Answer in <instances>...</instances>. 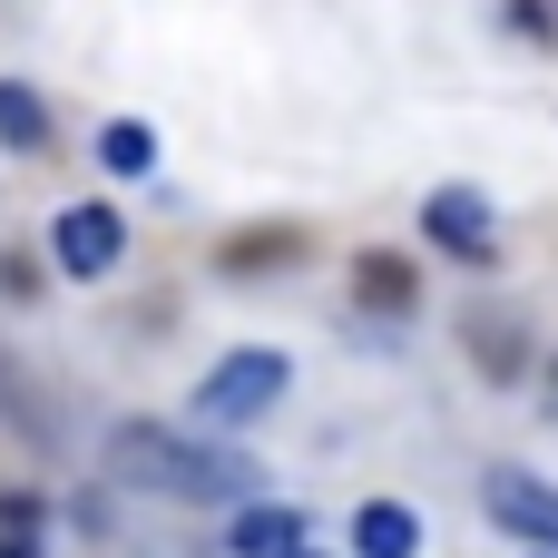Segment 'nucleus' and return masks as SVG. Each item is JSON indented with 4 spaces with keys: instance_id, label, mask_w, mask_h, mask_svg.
Returning <instances> with one entry per match:
<instances>
[{
    "instance_id": "obj_1",
    "label": "nucleus",
    "mask_w": 558,
    "mask_h": 558,
    "mask_svg": "<svg viewBox=\"0 0 558 558\" xmlns=\"http://www.w3.org/2000/svg\"><path fill=\"white\" fill-rule=\"evenodd\" d=\"M98 461H108L118 490H147V500H177V510H245V500H265V461H245L235 441H216L196 422H108Z\"/></svg>"
},
{
    "instance_id": "obj_2",
    "label": "nucleus",
    "mask_w": 558,
    "mask_h": 558,
    "mask_svg": "<svg viewBox=\"0 0 558 558\" xmlns=\"http://www.w3.org/2000/svg\"><path fill=\"white\" fill-rule=\"evenodd\" d=\"M284 392H294V363H284L275 343H245V353H226V363L196 373L186 422H206V432H245V422H265Z\"/></svg>"
},
{
    "instance_id": "obj_3",
    "label": "nucleus",
    "mask_w": 558,
    "mask_h": 558,
    "mask_svg": "<svg viewBox=\"0 0 558 558\" xmlns=\"http://www.w3.org/2000/svg\"><path fill=\"white\" fill-rule=\"evenodd\" d=\"M481 510H490V530H510L520 549H558V481H539V471L490 461V471H481Z\"/></svg>"
},
{
    "instance_id": "obj_4",
    "label": "nucleus",
    "mask_w": 558,
    "mask_h": 558,
    "mask_svg": "<svg viewBox=\"0 0 558 558\" xmlns=\"http://www.w3.org/2000/svg\"><path fill=\"white\" fill-rule=\"evenodd\" d=\"M49 255H59V275H69V284H98V275L128 255V216H118L108 196H78V206H59V216H49Z\"/></svg>"
},
{
    "instance_id": "obj_5",
    "label": "nucleus",
    "mask_w": 558,
    "mask_h": 558,
    "mask_svg": "<svg viewBox=\"0 0 558 558\" xmlns=\"http://www.w3.org/2000/svg\"><path fill=\"white\" fill-rule=\"evenodd\" d=\"M422 235H432L441 255H461L471 275L500 265V216H490L481 186H432V196H422Z\"/></svg>"
},
{
    "instance_id": "obj_6",
    "label": "nucleus",
    "mask_w": 558,
    "mask_h": 558,
    "mask_svg": "<svg viewBox=\"0 0 558 558\" xmlns=\"http://www.w3.org/2000/svg\"><path fill=\"white\" fill-rule=\"evenodd\" d=\"M304 549V510L294 500H245V510H226V558H284Z\"/></svg>"
},
{
    "instance_id": "obj_7",
    "label": "nucleus",
    "mask_w": 558,
    "mask_h": 558,
    "mask_svg": "<svg viewBox=\"0 0 558 558\" xmlns=\"http://www.w3.org/2000/svg\"><path fill=\"white\" fill-rule=\"evenodd\" d=\"M353 558H422V510L412 500H363L353 510Z\"/></svg>"
},
{
    "instance_id": "obj_8",
    "label": "nucleus",
    "mask_w": 558,
    "mask_h": 558,
    "mask_svg": "<svg viewBox=\"0 0 558 558\" xmlns=\"http://www.w3.org/2000/svg\"><path fill=\"white\" fill-rule=\"evenodd\" d=\"M98 167L108 177H157V128L147 118H108L98 128Z\"/></svg>"
},
{
    "instance_id": "obj_9",
    "label": "nucleus",
    "mask_w": 558,
    "mask_h": 558,
    "mask_svg": "<svg viewBox=\"0 0 558 558\" xmlns=\"http://www.w3.org/2000/svg\"><path fill=\"white\" fill-rule=\"evenodd\" d=\"M353 294H363V304H383V314H412V294H422V284H412V265H402V255H363V265H353Z\"/></svg>"
},
{
    "instance_id": "obj_10",
    "label": "nucleus",
    "mask_w": 558,
    "mask_h": 558,
    "mask_svg": "<svg viewBox=\"0 0 558 558\" xmlns=\"http://www.w3.org/2000/svg\"><path fill=\"white\" fill-rule=\"evenodd\" d=\"M0 137L10 147H49V108H39L29 78H0Z\"/></svg>"
},
{
    "instance_id": "obj_11",
    "label": "nucleus",
    "mask_w": 558,
    "mask_h": 558,
    "mask_svg": "<svg viewBox=\"0 0 558 558\" xmlns=\"http://www.w3.org/2000/svg\"><path fill=\"white\" fill-rule=\"evenodd\" d=\"M0 558H39V490H0Z\"/></svg>"
},
{
    "instance_id": "obj_12",
    "label": "nucleus",
    "mask_w": 558,
    "mask_h": 558,
    "mask_svg": "<svg viewBox=\"0 0 558 558\" xmlns=\"http://www.w3.org/2000/svg\"><path fill=\"white\" fill-rule=\"evenodd\" d=\"M510 29H520V39H558V10L549 0H510Z\"/></svg>"
},
{
    "instance_id": "obj_13",
    "label": "nucleus",
    "mask_w": 558,
    "mask_h": 558,
    "mask_svg": "<svg viewBox=\"0 0 558 558\" xmlns=\"http://www.w3.org/2000/svg\"><path fill=\"white\" fill-rule=\"evenodd\" d=\"M284 558H324V549H314V539H304V549H284Z\"/></svg>"
},
{
    "instance_id": "obj_14",
    "label": "nucleus",
    "mask_w": 558,
    "mask_h": 558,
    "mask_svg": "<svg viewBox=\"0 0 558 558\" xmlns=\"http://www.w3.org/2000/svg\"><path fill=\"white\" fill-rule=\"evenodd\" d=\"M530 558H558V549H530Z\"/></svg>"
}]
</instances>
